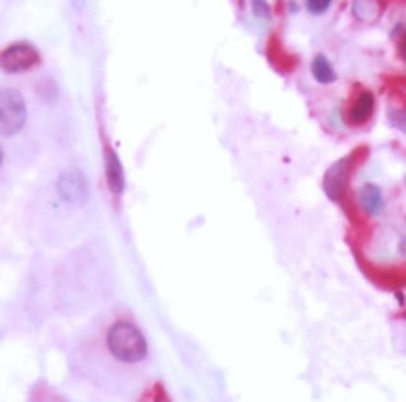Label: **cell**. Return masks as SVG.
Returning a JSON list of instances; mask_svg holds the SVG:
<instances>
[{"label": "cell", "instance_id": "8992f818", "mask_svg": "<svg viewBox=\"0 0 406 402\" xmlns=\"http://www.w3.org/2000/svg\"><path fill=\"white\" fill-rule=\"evenodd\" d=\"M105 176H107L109 189L113 195H122L126 189V174L120 163V157L113 148H105Z\"/></svg>", "mask_w": 406, "mask_h": 402}, {"label": "cell", "instance_id": "7a4b0ae2", "mask_svg": "<svg viewBox=\"0 0 406 402\" xmlns=\"http://www.w3.org/2000/svg\"><path fill=\"white\" fill-rule=\"evenodd\" d=\"M26 122V105L23 95L13 89L0 92V129L4 137H12L23 129Z\"/></svg>", "mask_w": 406, "mask_h": 402}, {"label": "cell", "instance_id": "52a82bcc", "mask_svg": "<svg viewBox=\"0 0 406 402\" xmlns=\"http://www.w3.org/2000/svg\"><path fill=\"white\" fill-rule=\"evenodd\" d=\"M358 202H360V208L363 212L371 217H378L386 206L382 189L376 183H363L358 191Z\"/></svg>", "mask_w": 406, "mask_h": 402}, {"label": "cell", "instance_id": "8fae6325", "mask_svg": "<svg viewBox=\"0 0 406 402\" xmlns=\"http://www.w3.org/2000/svg\"><path fill=\"white\" fill-rule=\"evenodd\" d=\"M389 124H391L395 129L406 133V111H400V109L389 111Z\"/></svg>", "mask_w": 406, "mask_h": 402}, {"label": "cell", "instance_id": "ba28073f", "mask_svg": "<svg viewBox=\"0 0 406 402\" xmlns=\"http://www.w3.org/2000/svg\"><path fill=\"white\" fill-rule=\"evenodd\" d=\"M375 113V95L371 94L369 90H363L358 94L354 103L349 109V122L354 126H362L365 124Z\"/></svg>", "mask_w": 406, "mask_h": 402}, {"label": "cell", "instance_id": "277c9868", "mask_svg": "<svg viewBox=\"0 0 406 402\" xmlns=\"http://www.w3.org/2000/svg\"><path fill=\"white\" fill-rule=\"evenodd\" d=\"M2 69L6 73H21L26 69L34 68L39 62V55L36 47L30 44H13L2 53Z\"/></svg>", "mask_w": 406, "mask_h": 402}, {"label": "cell", "instance_id": "6da1fadb", "mask_svg": "<svg viewBox=\"0 0 406 402\" xmlns=\"http://www.w3.org/2000/svg\"><path fill=\"white\" fill-rule=\"evenodd\" d=\"M109 352L122 363H139L148 354L145 335L129 322H115L107 331Z\"/></svg>", "mask_w": 406, "mask_h": 402}, {"label": "cell", "instance_id": "30bf717a", "mask_svg": "<svg viewBox=\"0 0 406 402\" xmlns=\"http://www.w3.org/2000/svg\"><path fill=\"white\" fill-rule=\"evenodd\" d=\"M333 0H305V6L307 12L311 15H322L324 12H328Z\"/></svg>", "mask_w": 406, "mask_h": 402}, {"label": "cell", "instance_id": "5bb4252c", "mask_svg": "<svg viewBox=\"0 0 406 402\" xmlns=\"http://www.w3.org/2000/svg\"><path fill=\"white\" fill-rule=\"evenodd\" d=\"M73 4H75L77 8H81V0H73Z\"/></svg>", "mask_w": 406, "mask_h": 402}, {"label": "cell", "instance_id": "5b68a950", "mask_svg": "<svg viewBox=\"0 0 406 402\" xmlns=\"http://www.w3.org/2000/svg\"><path fill=\"white\" fill-rule=\"evenodd\" d=\"M350 176V157H343L333 163L324 176V191L331 201H339L347 191Z\"/></svg>", "mask_w": 406, "mask_h": 402}, {"label": "cell", "instance_id": "3957f363", "mask_svg": "<svg viewBox=\"0 0 406 402\" xmlns=\"http://www.w3.org/2000/svg\"><path fill=\"white\" fill-rule=\"evenodd\" d=\"M58 195L73 206H81L89 199V183L79 169H66L60 172L57 182Z\"/></svg>", "mask_w": 406, "mask_h": 402}, {"label": "cell", "instance_id": "7c38bea8", "mask_svg": "<svg viewBox=\"0 0 406 402\" xmlns=\"http://www.w3.org/2000/svg\"><path fill=\"white\" fill-rule=\"evenodd\" d=\"M251 10L261 19H270L272 17V10L268 6L266 0H251Z\"/></svg>", "mask_w": 406, "mask_h": 402}, {"label": "cell", "instance_id": "9c48e42d", "mask_svg": "<svg viewBox=\"0 0 406 402\" xmlns=\"http://www.w3.org/2000/svg\"><path fill=\"white\" fill-rule=\"evenodd\" d=\"M311 73L315 77V81L320 82V84H331V82L337 81V71L324 55H317L313 58Z\"/></svg>", "mask_w": 406, "mask_h": 402}, {"label": "cell", "instance_id": "4fadbf2b", "mask_svg": "<svg viewBox=\"0 0 406 402\" xmlns=\"http://www.w3.org/2000/svg\"><path fill=\"white\" fill-rule=\"evenodd\" d=\"M399 57L406 62V34L403 36V38H400V42H399Z\"/></svg>", "mask_w": 406, "mask_h": 402}]
</instances>
